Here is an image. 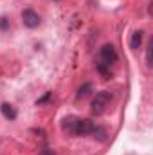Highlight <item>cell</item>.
I'll return each mask as SVG.
<instances>
[{
	"label": "cell",
	"mask_w": 153,
	"mask_h": 155,
	"mask_svg": "<svg viewBox=\"0 0 153 155\" xmlns=\"http://www.w3.org/2000/svg\"><path fill=\"white\" fill-rule=\"evenodd\" d=\"M92 92H94V85L86 81V83H83V85H81V87L77 88L76 99H85V97H86V96H90Z\"/></svg>",
	"instance_id": "obj_5"
},
{
	"label": "cell",
	"mask_w": 153,
	"mask_h": 155,
	"mask_svg": "<svg viewBox=\"0 0 153 155\" xmlns=\"http://www.w3.org/2000/svg\"><path fill=\"white\" fill-rule=\"evenodd\" d=\"M110 103H112V94L108 92V90H101V92H97L96 96H94V99H92V114L94 116H103L106 110H108V107H110Z\"/></svg>",
	"instance_id": "obj_2"
},
{
	"label": "cell",
	"mask_w": 153,
	"mask_h": 155,
	"mask_svg": "<svg viewBox=\"0 0 153 155\" xmlns=\"http://www.w3.org/2000/svg\"><path fill=\"white\" fill-rule=\"evenodd\" d=\"M94 128V123L88 119H81L77 116H67L61 121V130L69 135L81 137V135H88Z\"/></svg>",
	"instance_id": "obj_1"
},
{
	"label": "cell",
	"mask_w": 153,
	"mask_h": 155,
	"mask_svg": "<svg viewBox=\"0 0 153 155\" xmlns=\"http://www.w3.org/2000/svg\"><path fill=\"white\" fill-rule=\"evenodd\" d=\"M141 43H142V31H135V33L132 35V40H130V47H132L133 51H137V49L141 47Z\"/></svg>",
	"instance_id": "obj_8"
},
{
	"label": "cell",
	"mask_w": 153,
	"mask_h": 155,
	"mask_svg": "<svg viewBox=\"0 0 153 155\" xmlns=\"http://www.w3.org/2000/svg\"><path fill=\"white\" fill-rule=\"evenodd\" d=\"M0 108H2V114H4L5 119H11V121H13V119H16V110H15V107H13V105L4 103Z\"/></svg>",
	"instance_id": "obj_7"
},
{
	"label": "cell",
	"mask_w": 153,
	"mask_h": 155,
	"mask_svg": "<svg viewBox=\"0 0 153 155\" xmlns=\"http://www.w3.org/2000/svg\"><path fill=\"white\" fill-rule=\"evenodd\" d=\"M99 54H101V60H103V63L105 65H112L117 61V51H115V47L112 43H106V45H103L101 47V51H99Z\"/></svg>",
	"instance_id": "obj_4"
},
{
	"label": "cell",
	"mask_w": 153,
	"mask_h": 155,
	"mask_svg": "<svg viewBox=\"0 0 153 155\" xmlns=\"http://www.w3.org/2000/svg\"><path fill=\"white\" fill-rule=\"evenodd\" d=\"M50 96H52L50 92H49V94H45V96H43L41 99H38V101H36V105H41V103H45V101H49V99H50Z\"/></svg>",
	"instance_id": "obj_10"
},
{
	"label": "cell",
	"mask_w": 153,
	"mask_h": 155,
	"mask_svg": "<svg viewBox=\"0 0 153 155\" xmlns=\"http://www.w3.org/2000/svg\"><path fill=\"white\" fill-rule=\"evenodd\" d=\"M151 52H153V41H150V45H148V49H146V65H148V67H153Z\"/></svg>",
	"instance_id": "obj_9"
},
{
	"label": "cell",
	"mask_w": 153,
	"mask_h": 155,
	"mask_svg": "<svg viewBox=\"0 0 153 155\" xmlns=\"http://www.w3.org/2000/svg\"><path fill=\"white\" fill-rule=\"evenodd\" d=\"M90 134H92L94 139H97V141H101V143H106V139H108V137H106V130L101 128V126H96V124H94V128H92Z\"/></svg>",
	"instance_id": "obj_6"
},
{
	"label": "cell",
	"mask_w": 153,
	"mask_h": 155,
	"mask_svg": "<svg viewBox=\"0 0 153 155\" xmlns=\"http://www.w3.org/2000/svg\"><path fill=\"white\" fill-rule=\"evenodd\" d=\"M0 27H2V29H7V27H9L7 18H0Z\"/></svg>",
	"instance_id": "obj_11"
},
{
	"label": "cell",
	"mask_w": 153,
	"mask_h": 155,
	"mask_svg": "<svg viewBox=\"0 0 153 155\" xmlns=\"http://www.w3.org/2000/svg\"><path fill=\"white\" fill-rule=\"evenodd\" d=\"M40 155H56V153H54L52 150H49V148H45V150H41V152H40Z\"/></svg>",
	"instance_id": "obj_12"
},
{
	"label": "cell",
	"mask_w": 153,
	"mask_h": 155,
	"mask_svg": "<svg viewBox=\"0 0 153 155\" xmlns=\"http://www.w3.org/2000/svg\"><path fill=\"white\" fill-rule=\"evenodd\" d=\"M22 22H24L25 27L34 29V27L40 25L41 20H40V15L34 11V9H24V11H22Z\"/></svg>",
	"instance_id": "obj_3"
}]
</instances>
